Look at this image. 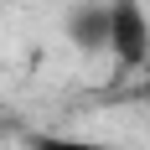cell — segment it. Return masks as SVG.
<instances>
[{
	"mask_svg": "<svg viewBox=\"0 0 150 150\" xmlns=\"http://www.w3.org/2000/svg\"><path fill=\"white\" fill-rule=\"evenodd\" d=\"M109 52L119 57V67H145L150 62V21L140 11V0L109 5Z\"/></svg>",
	"mask_w": 150,
	"mask_h": 150,
	"instance_id": "obj_1",
	"label": "cell"
},
{
	"mask_svg": "<svg viewBox=\"0 0 150 150\" xmlns=\"http://www.w3.org/2000/svg\"><path fill=\"white\" fill-rule=\"evenodd\" d=\"M67 31H73V42L83 47V52L109 47V5H78V11L67 16Z\"/></svg>",
	"mask_w": 150,
	"mask_h": 150,
	"instance_id": "obj_2",
	"label": "cell"
},
{
	"mask_svg": "<svg viewBox=\"0 0 150 150\" xmlns=\"http://www.w3.org/2000/svg\"><path fill=\"white\" fill-rule=\"evenodd\" d=\"M36 150H119V145H104V140H78V135H62V140H42Z\"/></svg>",
	"mask_w": 150,
	"mask_h": 150,
	"instance_id": "obj_3",
	"label": "cell"
},
{
	"mask_svg": "<svg viewBox=\"0 0 150 150\" xmlns=\"http://www.w3.org/2000/svg\"><path fill=\"white\" fill-rule=\"evenodd\" d=\"M145 98H150V62H145Z\"/></svg>",
	"mask_w": 150,
	"mask_h": 150,
	"instance_id": "obj_4",
	"label": "cell"
}]
</instances>
